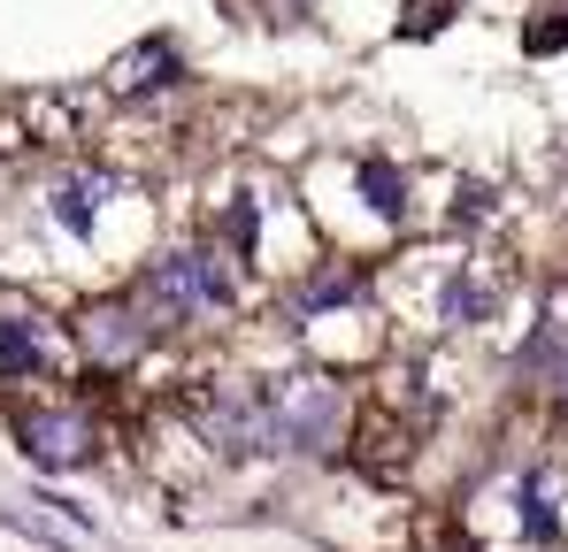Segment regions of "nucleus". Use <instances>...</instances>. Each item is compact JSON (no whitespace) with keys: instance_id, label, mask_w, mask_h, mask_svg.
<instances>
[{"instance_id":"obj_1","label":"nucleus","mask_w":568,"mask_h":552,"mask_svg":"<svg viewBox=\"0 0 568 552\" xmlns=\"http://www.w3.org/2000/svg\"><path fill=\"white\" fill-rule=\"evenodd\" d=\"M270 415H277V453L338 460L346 446H354L362 399H354L331 368H300V376H270Z\"/></svg>"},{"instance_id":"obj_10","label":"nucleus","mask_w":568,"mask_h":552,"mask_svg":"<svg viewBox=\"0 0 568 552\" xmlns=\"http://www.w3.org/2000/svg\"><path fill=\"white\" fill-rule=\"evenodd\" d=\"M561 184H568V146H561Z\"/></svg>"},{"instance_id":"obj_9","label":"nucleus","mask_w":568,"mask_h":552,"mask_svg":"<svg viewBox=\"0 0 568 552\" xmlns=\"http://www.w3.org/2000/svg\"><path fill=\"white\" fill-rule=\"evenodd\" d=\"M561 323H568V284H561Z\"/></svg>"},{"instance_id":"obj_6","label":"nucleus","mask_w":568,"mask_h":552,"mask_svg":"<svg viewBox=\"0 0 568 552\" xmlns=\"http://www.w3.org/2000/svg\"><path fill=\"white\" fill-rule=\"evenodd\" d=\"M462 16V0H399V39H438Z\"/></svg>"},{"instance_id":"obj_7","label":"nucleus","mask_w":568,"mask_h":552,"mask_svg":"<svg viewBox=\"0 0 568 552\" xmlns=\"http://www.w3.org/2000/svg\"><path fill=\"white\" fill-rule=\"evenodd\" d=\"M523 54H530V62H546V54H568V16H561V8L530 16V31H523Z\"/></svg>"},{"instance_id":"obj_2","label":"nucleus","mask_w":568,"mask_h":552,"mask_svg":"<svg viewBox=\"0 0 568 552\" xmlns=\"http://www.w3.org/2000/svg\"><path fill=\"white\" fill-rule=\"evenodd\" d=\"M16 446L31 468H47V476H78V468H93L100 460V422L93 407H23L16 415Z\"/></svg>"},{"instance_id":"obj_3","label":"nucleus","mask_w":568,"mask_h":552,"mask_svg":"<svg viewBox=\"0 0 568 552\" xmlns=\"http://www.w3.org/2000/svg\"><path fill=\"white\" fill-rule=\"evenodd\" d=\"M70 338H78V354L93 368H131L146 354L154 323L139 315V299H85V307L70 315Z\"/></svg>"},{"instance_id":"obj_8","label":"nucleus","mask_w":568,"mask_h":552,"mask_svg":"<svg viewBox=\"0 0 568 552\" xmlns=\"http://www.w3.org/2000/svg\"><path fill=\"white\" fill-rule=\"evenodd\" d=\"M538 407H546V422H554V430H568V361L554 368V376H546V391H538Z\"/></svg>"},{"instance_id":"obj_4","label":"nucleus","mask_w":568,"mask_h":552,"mask_svg":"<svg viewBox=\"0 0 568 552\" xmlns=\"http://www.w3.org/2000/svg\"><path fill=\"white\" fill-rule=\"evenodd\" d=\"M47 361H54V330H47V323H8V330H0V384L47 376Z\"/></svg>"},{"instance_id":"obj_5","label":"nucleus","mask_w":568,"mask_h":552,"mask_svg":"<svg viewBox=\"0 0 568 552\" xmlns=\"http://www.w3.org/2000/svg\"><path fill=\"white\" fill-rule=\"evenodd\" d=\"M100 200H108V177H100V170H70V177L54 184V215H62V231L93 238V223H100Z\"/></svg>"}]
</instances>
